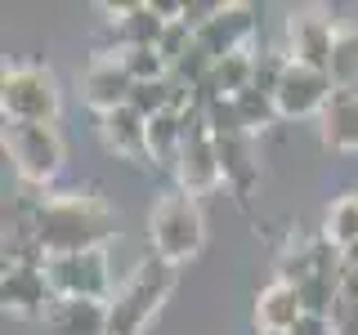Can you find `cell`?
<instances>
[{
	"instance_id": "6da1fadb",
	"label": "cell",
	"mask_w": 358,
	"mask_h": 335,
	"mask_svg": "<svg viewBox=\"0 0 358 335\" xmlns=\"http://www.w3.org/2000/svg\"><path fill=\"white\" fill-rule=\"evenodd\" d=\"M36 246L50 255H81V251H103L117 237V210L99 193H54L45 197L27 219Z\"/></svg>"
},
{
	"instance_id": "7a4b0ae2",
	"label": "cell",
	"mask_w": 358,
	"mask_h": 335,
	"mask_svg": "<svg viewBox=\"0 0 358 335\" xmlns=\"http://www.w3.org/2000/svg\"><path fill=\"white\" fill-rule=\"evenodd\" d=\"M148 241L152 255L166 264H188L206 241V219H201L197 197L188 193H166L152 201V215H148Z\"/></svg>"
},
{
	"instance_id": "3957f363",
	"label": "cell",
	"mask_w": 358,
	"mask_h": 335,
	"mask_svg": "<svg viewBox=\"0 0 358 335\" xmlns=\"http://www.w3.org/2000/svg\"><path fill=\"white\" fill-rule=\"evenodd\" d=\"M175 290V264L166 260H143L130 273V282L112 299V331L108 335H143V327L157 318V308L171 299Z\"/></svg>"
},
{
	"instance_id": "277c9868",
	"label": "cell",
	"mask_w": 358,
	"mask_h": 335,
	"mask_svg": "<svg viewBox=\"0 0 358 335\" xmlns=\"http://www.w3.org/2000/svg\"><path fill=\"white\" fill-rule=\"evenodd\" d=\"M0 107L5 121H27V126H54L63 107L59 81L41 63H14L0 76Z\"/></svg>"
},
{
	"instance_id": "5b68a950",
	"label": "cell",
	"mask_w": 358,
	"mask_h": 335,
	"mask_svg": "<svg viewBox=\"0 0 358 335\" xmlns=\"http://www.w3.org/2000/svg\"><path fill=\"white\" fill-rule=\"evenodd\" d=\"M184 117V152H179V165H175V179H179V193L188 197H206L224 184V170H220V143L206 126V103H193Z\"/></svg>"
},
{
	"instance_id": "8992f818",
	"label": "cell",
	"mask_w": 358,
	"mask_h": 335,
	"mask_svg": "<svg viewBox=\"0 0 358 335\" xmlns=\"http://www.w3.org/2000/svg\"><path fill=\"white\" fill-rule=\"evenodd\" d=\"M5 152L14 170L27 184H50L63 170V139L54 126H27V121H9L5 126Z\"/></svg>"
},
{
	"instance_id": "52a82bcc",
	"label": "cell",
	"mask_w": 358,
	"mask_h": 335,
	"mask_svg": "<svg viewBox=\"0 0 358 335\" xmlns=\"http://www.w3.org/2000/svg\"><path fill=\"white\" fill-rule=\"evenodd\" d=\"M45 277H50L59 299H108L112 264L103 251H81V255H50L45 260Z\"/></svg>"
},
{
	"instance_id": "ba28073f",
	"label": "cell",
	"mask_w": 358,
	"mask_h": 335,
	"mask_svg": "<svg viewBox=\"0 0 358 335\" xmlns=\"http://www.w3.org/2000/svg\"><path fill=\"white\" fill-rule=\"evenodd\" d=\"M331 94L336 89L327 81V72H313L305 63H287L282 81L273 89V103H278V117L305 121V117H322L327 103H331Z\"/></svg>"
},
{
	"instance_id": "9c48e42d",
	"label": "cell",
	"mask_w": 358,
	"mask_h": 335,
	"mask_svg": "<svg viewBox=\"0 0 358 335\" xmlns=\"http://www.w3.org/2000/svg\"><path fill=\"white\" fill-rule=\"evenodd\" d=\"M336 31H341V22H331L322 9H296L287 18V59L305 63L313 72H327Z\"/></svg>"
},
{
	"instance_id": "30bf717a",
	"label": "cell",
	"mask_w": 358,
	"mask_h": 335,
	"mask_svg": "<svg viewBox=\"0 0 358 335\" xmlns=\"http://www.w3.org/2000/svg\"><path fill=\"white\" fill-rule=\"evenodd\" d=\"M130 94H134V76L126 72L121 54H94V59L85 63V72H81V98H85V107H94L99 117H103V112L126 107Z\"/></svg>"
},
{
	"instance_id": "8fae6325",
	"label": "cell",
	"mask_w": 358,
	"mask_h": 335,
	"mask_svg": "<svg viewBox=\"0 0 358 335\" xmlns=\"http://www.w3.org/2000/svg\"><path fill=\"white\" fill-rule=\"evenodd\" d=\"M0 299L14 318H50L59 295L45 277V264H9L0 277Z\"/></svg>"
},
{
	"instance_id": "7c38bea8",
	"label": "cell",
	"mask_w": 358,
	"mask_h": 335,
	"mask_svg": "<svg viewBox=\"0 0 358 335\" xmlns=\"http://www.w3.org/2000/svg\"><path fill=\"white\" fill-rule=\"evenodd\" d=\"M103 14H112V31H117L121 50H157L166 36V18L152 9V0H139V5H112L103 0Z\"/></svg>"
},
{
	"instance_id": "4fadbf2b",
	"label": "cell",
	"mask_w": 358,
	"mask_h": 335,
	"mask_svg": "<svg viewBox=\"0 0 358 335\" xmlns=\"http://www.w3.org/2000/svg\"><path fill=\"white\" fill-rule=\"evenodd\" d=\"M255 31V5H224L206 27L197 31V50L210 54V59H229L238 54L246 36Z\"/></svg>"
},
{
	"instance_id": "5bb4252c",
	"label": "cell",
	"mask_w": 358,
	"mask_h": 335,
	"mask_svg": "<svg viewBox=\"0 0 358 335\" xmlns=\"http://www.w3.org/2000/svg\"><path fill=\"white\" fill-rule=\"evenodd\" d=\"M50 335H108L112 331V299H54Z\"/></svg>"
},
{
	"instance_id": "9a60e30c",
	"label": "cell",
	"mask_w": 358,
	"mask_h": 335,
	"mask_svg": "<svg viewBox=\"0 0 358 335\" xmlns=\"http://www.w3.org/2000/svg\"><path fill=\"white\" fill-rule=\"evenodd\" d=\"M99 134H103L108 152L126 156V161H148V117L134 112L130 103L117 112H103L99 117Z\"/></svg>"
},
{
	"instance_id": "2e32d148",
	"label": "cell",
	"mask_w": 358,
	"mask_h": 335,
	"mask_svg": "<svg viewBox=\"0 0 358 335\" xmlns=\"http://www.w3.org/2000/svg\"><path fill=\"white\" fill-rule=\"evenodd\" d=\"M305 318V304H300V290L287 286V282H268L260 295H255V327L260 331H278V335H291V327Z\"/></svg>"
},
{
	"instance_id": "e0dca14e",
	"label": "cell",
	"mask_w": 358,
	"mask_h": 335,
	"mask_svg": "<svg viewBox=\"0 0 358 335\" xmlns=\"http://www.w3.org/2000/svg\"><path fill=\"white\" fill-rule=\"evenodd\" d=\"M322 143L331 152H358V89H336L322 112Z\"/></svg>"
},
{
	"instance_id": "ac0fdd59",
	"label": "cell",
	"mask_w": 358,
	"mask_h": 335,
	"mask_svg": "<svg viewBox=\"0 0 358 335\" xmlns=\"http://www.w3.org/2000/svg\"><path fill=\"white\" fill-rule=\"evenodd\" d=\"M220 143V170H224V184L233 188V193H251L255 188V152H251V134H242V139H215Z\"/></svg>"
},
{
	"instance_id": "d6986e66",
	"label": "cell",
	"mask_w": 358,
	"mask_h": 335,
	"mask_svg": "<svg viewBox=\"0 0 358 335\" xmlns=\"http://www.w3.org/2000/svg\"><path fill=\"white\" fill-rule=\"evenodd\" d=\"M179 152H184V117L179 112H157L148 117V156L157 165H179Z\"/></svg>"
},
{
	"instance_id": "ffe728a7",
	"label": "cell",
	"mask_w": 358,
	"mask_h": 335,
	"mask_svg": "<svg viewBox=\"0 0 358 335\" xmlns=\"http://www.w3.org/2000/svg\"><path fill=\"white\" fill-rule=\"evenodd\" d=\"M327 81L331 89H358V22H341V31H336Z\"/></svg>"
},
{
	"instance_id": "44dd1931",
	"label": "cell",
	"mask_w": 358,
	"mask_h": 335,
	"mask_svg": "<svg viewBox=\"0 0 358 335\" xmlns=\"http://www.w3.org/2000/svg\"><path fill=\"white\" fill-rule=\"evenodd\" d=\"M322 237L336 241L341 251L358 241V193H345V197H336V201H331V210H327V228H322Z\"/></svg>"
},
{
	"instance_id": "7402d4cb",
	"label": "cell",
	"mask_w": 358,
	"mask_h": 335,
	"mask_svg": "<svg viewBox=\"0 0 358 335\" xmlns=\"http://www.w3.org/2000/svg\"><path fill=\"white\" fill-rule=\"evenodd\" d=\"M238 112H242L246 134H260V130H268V126L278 121L273 94H260V89H242V94H238Z\"/></svg>"
},
{
	"instance_id": "603a6c76",
	"label": "cell",
	"mask_w": 358,
	"mask_h": 335,
	"mask_svg": "<svg viewBox=\"0 0 358 335\" xmlns=\"http://www.w3.org/2000/svg\"><path fill=\"white\" fill-rule=\"evenodd\" d=\"M117 54H121V63H126V72L134 76V85L166 81V76H171V63H166L157 50H117Z\"/></svg>"
},
{
	"instance_id": "cb8c5ba5",
	"label": "cell",
	"mask_w": 358,
	"mask_h": 335,
	"mask_svg": "<svg viewBox=\"0 0 358 335\" xmlns=\"http://www.w3.org/2000/svg\"><path fill=\"white\" fill-rule=\"evenodd\" d=\"M206 126H210L215 139H242L246 126H242L238 98H210V103H206Z\"/></svg>"
},
{
	"instance_id": "d4e9b609",
	"label": "cell",
	"mask_w": 358,
	"mask_h": 335,
	"mask_svg": "<svg viewBox=\"0 0 358 335\" xmlns=\"http://www.w3.org/2000/svg\"><path fill=\"white\" fill-rule=\"evenodd\" d=\"M130 107L143 112V117H157V112H171V76L166 81H148V85H134Z\"/></svg>"
},
{
	"instance_id": "484cf974",
	"label": "cell",
	"mask_w": 358,
	"mask_h": 335,
	"mask_svg": "<svg viewBox=\"0 0 358 335\" xmlns=\"http://www.w3.org/2000/svg\"><path fill=\"white\" fill-rule=\"evenodd\" d=\"M287 54H260L255 59V85L251 89H260V94H273L278 81H282V72H287Z\"/></svg>"
},
{
	"instance_id": "4316f807",
	"label": "cell",
	"mask_w": 358,
	"mask_h": 335,
	"mask_svg": "<svg viewBox=\"0 0 358 335\" xmlns=\"http://www.w3.org/2000/svg\"><path fill=\"white\" fill-rule=\"evenodd\" d=\"M220 9H224L220 0H184V18H179V22H188V31L197 36V31L206 27V22L220 14Z\"/></svg>"
},
{
	"instance_id": "83f0119b",
	"label": "cell",
	"mask_w": 358,
	"mask_h": 335,
	"mask_svg": "<svg viewBox=\"0 0 358 335\" xmlns=\"http://www.w3.org/2000/svg\"><path fill=\"white\" fill-rule=\"evenodd\" d=\"M291 335H341L336 318H318V313H305V318L291 327Z\"/></svg>"
},
{
	"instance_id": "f1b7e54d",
	"label": "cell",
	"mask_w": 358,
	"mask_h": 335,
	"mask_svg": "<svg viewBox=\"0 0 358 335\" xmlns=\"http://www.w3.org/2000/svg\"><path fill=\"white\" fill-rule=\"evenodd\" d=\"M345 268H358V241L345 246Z\"/></svg>"
},
{
	"instance_id": "f546056e",
	"label": "cell",
	"mask_w": 358,
	"mask_h": 335,
	"mask_svg": "<svg viewBox=\"0 0 358 335\" xmlns=\"http://www.w3.org/2000/svg\"><path fill=\"white\" fill-rule=\"evenodd\" d=\"M260 335H278V331H260Z\"/></svg>"
}]
</instances>
